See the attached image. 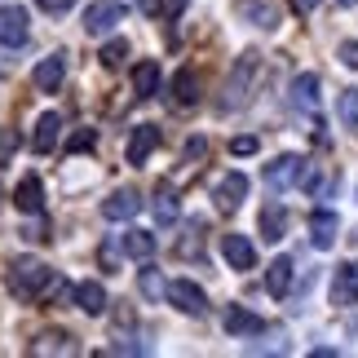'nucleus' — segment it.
I'll return each mask as SVG.
<instances>
[{
    "mask_svg": "<svg viewBox=\"0 0 358 358\" xmlns=\"http://www.w3.org/2000/svg\"><path fill=\"white\" fill-rule=\"evenodd\" d=\"M292 106L296 111H314V106H319V76H296L292 80Z\"/></svg>",
    "mask_w": 358,
    "mask_h": 358,
    "instance_id": "5701e85b",
    "label": "nucleus"
},
{
    "mask_svg": "<svg viewBox=\"0 0 358 358\" xmlns=\"http://www.w3.org/2000/svg\"><path fill=\"white\" fill-rule=\"evenodd\" d=\"M36 5L45 9V13H66V9L76 5V0H36Z\"/></svg>",
    "mask_w": 358,
    "mask_h": 358,
    "instance_id": "e433bc0d",
    "label": "nucleus"
},
{
    "mask_svg": "<svg viewBox=\"0 0 358 358\" xmlns=\"http://www.w3.org/2000/svg\"><path fill=\"white\" fill-rule=\"evenodd\" d=\"M133 89H137V98H155L159 93V62H137L133 66Z\"/></svg>",
    "mask_w": 358,
    "mask_h": 358,
    "instance_id": "4be33fe9",
    "label": "nucleus"
},
{
    "mask_svg": "<svg viewBox=\"0 0 358 358\" xmlns=\"http://www.w3.org/2000/svg\"><path fill=\"white\" fill-rule=\"evenodd\" d=\"M283 230H287V213L279 203H266V208H261V235L274 243V239H283Z\"/></svg>",
    "mask_w": 358,
    "mask_h": 358,
    "instance_id": "393cba45",
    "label": "nucleus"
},
{
    "mask_svg": "<svg viewBox=\"0 0 358 358\" xmlns=\"http://www.w3.org/2000/svg\"><path fill=\"white\" fill-rule=\"evenodd\" d=\"M93 142H98V133H93V129H80L71 142H66V150H71V155H80V150H93Z\"/></svg>",
    "mask_w": 358,
    "mask_h": 358,
    "instance_id": "7c9ffc66",
    "label": "nucleus"
},
{
    "mask_svg": "<svg viewBox=\"0 0 358 358\" xmlns=\"http://www.w3.org/2000/svg\"><path fill=\"white\" fill-rule=\"evenodd\" d=\"M336 5H345V9H350V5H358V0H336Z\"/></svg>",
    "mask_w": 358,
    "mask_h": 358,
    "instance_id": "a19ab883",
    "label": "nucleus"
},
{
    "mask_svg": "<svg viewBox=\"0 0 358 358\" xmlns=\"http://www.w3.org/2000/svg\"><path fill=\"white\" fill-rule=\"evenodd\" d=\"M58 137H62V115L58 111H45L36 120V137H31V146L40 150V155H49L53 146H58Z\"/></svg>",
    "mask_w": 358,
    "mask_h": 358,
    "instance_id": "4468645a",
    "label": "nucleus"
},
{
    "mask_svg": "<svg viewBox=\"0 0 358 358\" xmlns=\"http://www.w3.org/2000/svg\"><path fill=\"white\" fill-rule=\"evenodd\" d=\"M336 120L345 124L350 133H358V89H345V93L336 98Z\"/></svg>",
    "mask_w": 358,
    "mask_h": 358,
    "instance_id": "a878e982",
    "label": "nucleus"
},
{
    "mask_svg": "<svg viewBox=\"0 0 358 358\" xmlns=\"http://www.w3.org/2000/svg\"><path fill=\"white\" fill-rule=\"evenodd\" d=\"M173 102L177 106H195L199 102V76H195V66H182V71L173 76Z\"/></svg>",
    "mask_w": 358,
    "mask_h": 358,
    "instance_id": "6ab92c4d",
    "label": "nucleus"
},
{
    "mask_svg": "<svg viewBox=\"0 0 358 358\" xmlns=\"http://www.w3.org/2000/svg\"><path fill=\"white\" fill-rule=\"evenodd\" d=\"M71 296H76V306L85 310V314H106V287H102V283L85 279V283L71 287Z\"/></svg>",
    "mask_w": 358,
    "mask_h": 358,
    "instance_id": "a211bd4d",
    "label": "nucleus"
},
{
    "mask_svg": "<svg viewBox=\"0 0 358 358\" xmlns=\"http://www.w3.org/2000/svg\"><path fill=\"white\" fill-rule=\"evenodd\" d=\"M13 203H18V213H27V217L45 213V186H40V177H22L18 190H13Z\"/></svg>",
    "mask_w": 358,
    "mask_h": 358,
    "instance_id": "9b49d317",
    "label": "nucleus"
},
{
    "mask_svg": "<svg viewBox=\"0 0 358 358\" xmlns=\"http://www.w3.org/2000/svg\"><path fill=\"white\" fill-rule=\"evenodd\" d=\"M203 155H208V142H203V137H190V142H186V159L199 164Z\"/></svg>",
    "mask_w": 358,
    "mask_h": 358,
    "instance_id": "473e14b6",
    "label": "nucleus"
},
{
    "mask_svg": "<svg viewBox=\"0 0 358 358\" xmlns=\"http://www.w3.org/2000/svg\"><path fill=\"white\" fill-rule=\"evenodd\" d=\"M332 306H358V266H341L332 279Z\"/></svg>",
    "mask_w": 358,
    "mask_h": 358,
    "instance_id": "dca6fc26",
    "label": "nucleus"
},
{
    "mask_svg": "<svg viewBox=\"0 0 358 358\" xmlns=\"http://www.w3.org/2000/svg\"><path fill=\"white\" fill-rule=\"evenodd\" d=\"M142 9H146V13H159L164 5H159V0H142Z\"/></svg>",
    "mask_w": 358,
    "mask_h": 358,
    "instance_id": "ea45409f",
    "label": "nucleus"
},
{
    "mask_svg": "<svg viewBox=\"0 0 358 358\" xmlns=\"http://www.w3.org/2000/svg\"><path fill=\"white\" fill-rule=\"evenodd\" d=\"M336 53H341V62H345V66H354V71H358V40H345Z\"/></svg>",
    "mask_w": 358,
    "mask_h": 358,
    "instance_id": "72a5a7b5",
    "label": "nucleus"
},
{
    "mask_svg": "<svg viewBox=\"0 0 358 358\" xmlns=\"http://www.w3.org/2000/svg\"><path fill=\"white\" fill-rule=\"evenodd\" d=\"M62 76H66V58H62V53H53V58H40V66L31 71V85L40 93H58L62 89Z\"/></svg>",
    "mask_w": 358,
    "mask_h": 358,
    "instance_id": "1a4fd4ad",
    "label": "nucleus"
},
{
    "mask_svg": "<svg viewBox=\"0 0 358 358\" xmlns=\"http://www.w3.org/2000/svg\"><path fill=\"white\" fill-rule=\"evenodd\" d=\"M235 13H239V18H248L252 27H261V31H274V27H279V9H274V5H261V0H239Z\"/></svg>",
    "mask_w": 358,
    "mask_h": 358,
    "instance_id": "2eb2a0df",
    "label": "nucleus"
},
{
    "mask_svg": "<svg viewBox=\"0 0 358 358\" xmlns=\"http://www.w3.org/2000/svg\"><path fill=\"white\" fill-rule=\"evenodd\" d=\"M120 243H124V257H133V261H150V252H155V235L150 230H124Z\"/></svg>",
    "mask_w": 358,
    "mask_h": 358,
    "instance_id": "412c9836",
    "label": "nucleus"
},
{
    "mask_svg": "<svg viewBox=\"0 0 358 358\" xmlns=\"http://www.w3.org/2000/svg\"><path fill=\"white\" fill-rule=\"evenodd\" d=\"M292 182H306V159L279 155L274 164H266V186H270V190H287Z\"/></svg>",
    "mask_w": 358,
    "mask_h": 358,
    "instance_id": "20e7f679",
    "label": "nucleus"
},
{
    "mask_svg": "<svg viewBox=\"0 0 358 358\" xmlns=\"http://www.w3.org/2000/svg\"><path fill=\"white\" fill-rule=\"evenodd\" d=\"M182 9H186V0H169V13H173V18H177Z\"/></svg>",
    "mask_w": 358,
    "mask_h": 358,
    "instance_id": "58836bf2",
    "label": "nucleus"
},
{
    "mask_svg": "<svg viewBox=\"0 0 358 358\" xmlns=\"http://www.w3.org/2000/svg\"><path fill=\"white\" fill-rule=\"evenodd\" d=\"M115 22H124V5H120V0H98V5L85 9V31L89 36H106Z\"/></svg>",
    "mask_w": 358,
    "mask_h": 358,
    "instance_id": "423d86ee",
    "label": "nucleus"
},
{
    "mask_svg": "<svg viewBox=\"0 0 358 358\" xmlns=\"http://www.w3.org/2000/svg\"><path fill=\"white\" fill-rule=\"evenodd\" d=\"M66 341H71V336H62V332H45V336H40L36 345H31V354H49V350H58V354H76V345H66Z\"/></svg>",
    "mask_w": 358,
    "mask_h": 358,
    "instance_id": "cd10ccee",
    "label": "nucleus"
},
{
    "mask_svg": "<svg viewBox=\"0 0 358 358\" xmlns=\"http://www.w3.org/2000/svg\"><path fill=\"white\" fill-rule=\"evenodd\" d=\"M230 150H235V155H257V137H235Z\"/></svg>",
    "mask_w": 358,
    "mask_h": 358,
    "instance_id": "c9c22d12",
    "label": "nucleus"
},
{
    "mask_svg": "<svg viewBox=\"0 0 358 358\" xmlns=\"http://www.w3.org/2000/svg\"><path fill=\"white\" fill-rule=\"evenodd\" d=\"M49 283H53V270L45 266V261H36V257H18L9 266V287H13V296H22V301L40 296Z\"/></svg>",
    "mask_w": 358,
    "mask_h": 358,
    "instance_id": "f03ea898",
    "label": "nucleus"
},
{
    "mask_svg": "<svg viewBox=\"0 0 358 358\" xmlns=\"http://www.w3.org/2000/svg\"><path fill=\"white\" fill-rule=\"evenodd\" d=\"M336 235H341V222H336V213L319 208V213L310 217V239H314V248H332V243H336Z\"/></svg>",
    "mask_w": 358,
    "mask_h": 358,
    "instance_id": "f3484780",
    "label": "nucleus"
},
{
    "mask_svg": "<svg viewBox=\"0 0 358 358\" xmlns=\"http://www.w3.org/2000/svg\"><path fill=\"white\" fill-rule=\"evenodd\" d=\"M314 5H319V0H292V9H296V13H310Z\"/></svg>",
    "mask_w": 358,
    "mask_h": 358,
    "instance_id": "4c0bfd02",
    "label": "nucleus"
},
{
    "mask_svg": "<svg viewBox=\"0 0 358 358\" xmlns=\"http://www.w3.org/2000/svg\"><path fill=\"white\" fill-rule=\"evenodd\" d=\"M137 287H142V296H150V301L169 296V283H164V274H159L155 266H146L142 274H137Z\"/></svg>",
    "mask_w": 358,
    "mask_h": 358,
    "instance_id": "bb28decb",
    "label": "nucleus"
},
{
    "mask_svg": "<svg viewBox=\"0 0 358 358\" xmlns=\"http://www.w3.org/2000/svg\"><path fill=\"white\" fill-rule=\"evenodd\" d=\"M257 76H261V58H257V53H243V58L235 62V71L226 76V93H222V111H239V106H248V102H252Z\"/></svg>",
    "mask_w": 358,
    "mask_h": 358,
    "instance_id": "f257e3e1",
    "label": "nucleus"
},
{
    "mask_svg": "<svg viewBox=\"0 0 358 358\" xmlns=\"http://www.w3.org/2000/svg\"><path fill=\"white\" fill-rule=\"evenodd\" d=\"M124 58H129V45H124V40H111V45L102 49V62H106V66H120Z\"/></svg>",
    "mask_w": 358,
    "mask_h": 358,
    "instance_id": "c756f323",
    "label": "nucleus"
},
{
    "mask_svg": "<svg viewBox=\"0 0 358 358\" xmlns=\"http://www.w3.org/2000/svg\"><path fill=\"white\" fill-rule=\"evenodd\" d=\"M222 257L230 261V270H252L257 266V248L248 243L243 235H226L222 239Z\"/></svg>",
    "mask_w": 358,
    "mask_h": 358,
    "instance_id": "ddd939ff",
    "label": "nucleus"
},
{
    "mask_svg": "<svg viewBox=\"0 0 358 358\" xmlns=\"http://www.w3.org/2000/svg\"><path fill=\"white\" fill-rule=\"evenodd\" d=\"M150 213H155V222H159V226L177 222V195H173V186H169V182H159V186H155V199H150Z\"/></svg>",
    "mask_w": 358,
    "mask_h": 358,
    "instance_id": "b1692460",
    "label": "nucleus"
},
{
    "mask_svg": "<svg viewBox=\"0 0 358 358\" xmlns=\"http://www.w3.org/2000/svg\"><path fill=\"white\" fill-rule=\"evenodd\" d=\"M120 248H124V243H120ZM120 248H115V243H106L102 252H98V261H102L106 270H115V266H120Z\"/></svg>",
    "mask_w": 358,
    "mask_h": 358,
    "instance_id": "f704fd0d",
    "label": "nucleus"
},
{
    "mask_svg": "<svg viewBox=\"0 0 358 358\" xmlns=\"http://www.w3.org/2000/svg\"><path fill=\"white\" fill-rule=\"evenodd\" d=\"M169 301H173L182 314H195V319H203V314H208V296H203V287H195L190 279L169 283Z\"/></svg>",
    "mask_w": 358,
    "mask_h": 358,
    "instance_id": "39448f33",
    "label": "nucleus"
},
{
    "mask_svg": "<svg viewBox=\"0 0 358 358\" xmlns=\"http://www.w3.org/2000/svg\"><path fill=\"white\" fill-rule=\"evenodd\" d=\"M266 287L270 296H287V287H292V257H274L266 266Z\"/></svg>",
    "mask_w": 358,
    "mask_h": 358,
    "instance_id": "aec40b11",
    "label": "nucleus"
},
{
    "mask_svg": "<svg viewBox=\"0 0 358 358\" xmlns=\"http://www.w3.org/2000/svg\"><path fill=\"white\" fill-rule=\"evenodd\" d=\"M155 146H159V124H137L133 137H129V164H133V169H142Z\"/></svg>",
    "mask_w": 358,
    "mask_h": 358,
    "instance_id": "0eeeda50",
    "label": "nucleus"
},
{
    "mask_svg": "<svg viewBox=\"0 0 358 358\" xmlns=\"http://www.w3.org/2000/svg\"><path fill=\"white\" fill-rule=\"evenodd\" d=\"M13 150H18V133H13V129H0V169L13 159Z\"/></svg>",
    "mask_w": 358,
    "mask_h": 358,
    "instance_id": "c85d7f7f",
    "label": "nucleus"
},
{
    "mask_svg": "<svg viewBox=\"0 0 358 358\" xmlns=\"http://www.w3.org/2000/svg\"><path fill=\"white\" fill-rule=\"evenodd\" d=\"M243 195H248V177L243 173H226L222 182H217V190H213V199H217V208H222V213H235L239 203H243Z\"/></svg>",
    "mask_w": 358,
    "mask_h": 358,
    "instance_id": "6e6552de",
    "label": "nucleus"
},
{
    "mask_svg": "<svg viewBox=\"0 0 358 358\" xmlns=\"http://www.w3.org/2000/svg\"><path fill=\"white\" fill-rule=\"evenodd\" d=\"M27 36H31V27H27V9L22 5H5V9H0V45L18 49V45H27Z\"/></svg>",
    "mask_w": 358,
    "mask_h": 358,
    "instance_id": "7ed1b4c3",
    "label": "nucleus"
},
{
    "mask_svg": "<svg viewBox=\"0 0 358 358\" xmlns=\"http://www.w3.org/2000/svg\"><path fill=\"white\" fill-rule=\"evenodd\" d=\"M203 222H190V230H186V239H182V257H190V252H199V243H203Z\"/></svg>",
    "mask_w": 358,
    "mask_h": 358,
    "instance_id": "2f4dec72",
    "label": "nucleus"
},
{
    "mask_svg": "<svg viewBox=\"0 0 358 358\" xmlns=\"http://www.w3.org/2000/svg\"><path fill=\"white\" fill-rule=\"evenodd\" d=\"M137 213H142V199H137V190H115V195L102 203V217H106V222H133Z\"/></svg>",
    "mask_w": 358,
    "mask_h": 358,
    "instance_id": "f8f14e48",
    "label": "nucleus"
},
{
    "mask_svg": "<svg viewBox=\"0 0 358 358\" xmlns=\"http://www.w3.org/2000/svg\"><path fill=\"white\" fill-rule=\"evenodd\" d=\"M222 323H226L230 336H257V332H266V319H261V314H252L248 306H230Z\"/></svg>",
    "mask_w": 358,
    "mask_h": 358,
    "instance_id": "9d476101",
    "label": "nucleus"
}]
</instances>
